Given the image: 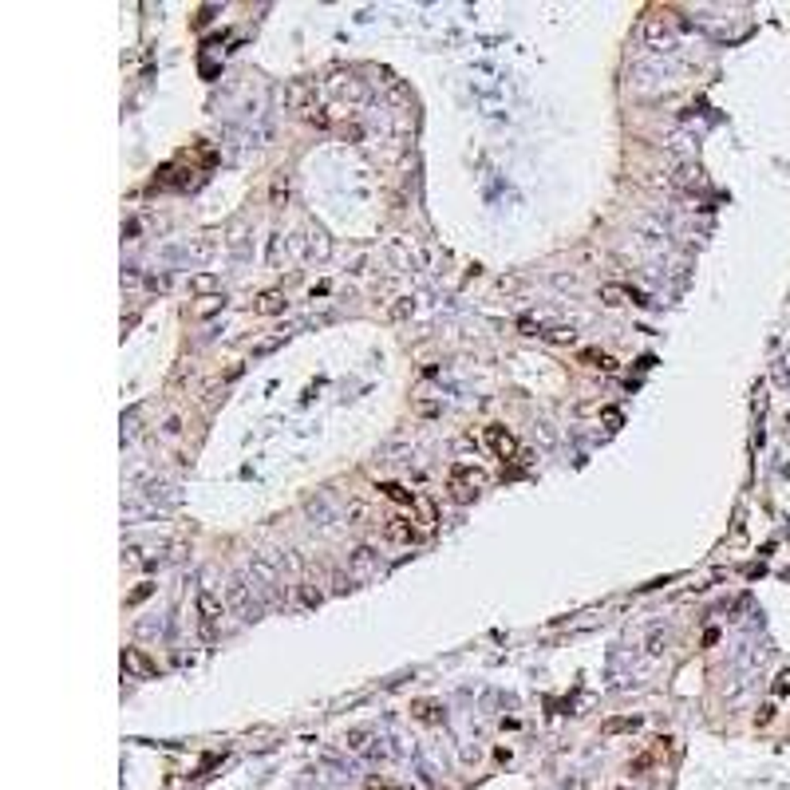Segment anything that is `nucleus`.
Returning a JSON list of instances; mask_svg holds the SVG:
<instances>
[{
    "mask_svg": "<svg viewBox=\"0 0 790 790\" xmlns=\"http://www.w3.org/2000/svg\"><path fill=\"white\" fill-rule=\"evenodd\" d=\"M486 482H490V475H486L482 467H475V462H455L450 467V494L459 502L475 498L478 490H486Z\"/></svg>",
    "mask_w": 790,
    "mask_h": 790,
    "instance_id": "1",
    "label": "nucleus"
},
{
    "mask_svg": "<svg viewBox=\"0 0 790 790\" xmlns=\"http://www.w3.org/2000/svg\"><path fill=\"white\" fill-rule=\"evenodd\" d=\"M383 537H388L391 545H411V542H419V530L411 526V518H403V514H391V518L383 522Z\"/></svg>",
    "mask_w": 790,
    "mask_h": 790,
    "instance_id": "2",
    "label": "nucleus"
},
{
    "mask_svg": "<svg viewBox=\"0 0 790 790\" xmlns=\"http://www.w3.org/2000/svg\"><path fill=\"white\" fill-rule=\"evenodd\" d=\"M486 447H490L498 459H518V439H514L506 427H498V423L486 427Z\"/></svg>",
    "mask_w": 790,
    "mask_h": 790,
    "instance_id": "3",
    "label": "nucleus"
},
{
    "mask_svg": "<svg viewBox=\"0 0 790 790\" xmlns=\"http://www.w3.org/2000/svg\"><path fill=\"white\" fill-rule=\"evenodd\" d=\"M123 668L143 676V680H154V676H158V664H154L143 648H123Z\"/></svg>",
    "mask_w": 790,
    "mask_h": 790,
    "instance_id": "4",
    "label": "nucleus"
},
{
    "mask_svg": "<svg viewBox=\"0 0 790 790\" xmlns=\"http://www.w3.org/2000/svg\"><path fill=\"white\" fill-rule=\"evenodd\" d=\"M198 617H202L206 632H213V624H218V617H221V604L213 601L210 589H202V593H198Z\"/></svg>",
    "mask_w": 790,
    "mask_h": 790,
    "instance_id": "5",
    "label": "nucleus"
},
{
    "mask_svg": "<svg viewBox=\"0 0 790 790\" xmlns=\"http://www.w3.org/2000/svg\"><path fill=\"white\" fill-rule=\"evenodd\" d=\"M411 715H415L419 723H442V704H435V699H415V704H411Z\"/></svg>",
    "mask_w": 790,
    "mask_h": 790,
    "instance_id": "6",
    "label": "nucleus"
},
{
    "mask_svg": "<svg viewBox=\"0 0 790 790\" xmlns=\"http://www.w3.org/2000/svg\"><path fill=\"white\" fill-rule=\"evenodd\" d=\"M601 300H604V305H612V308H620V305H629V300L637 305L640 297H637V293H629V289H620V285H604V289H601Z\"/></svg>",
    "mask_w": 790,
    "mask_h": 790,
    "instance_id": "7",
    "label": "nucleus"
},
{
    "mask_svg": "<svg viewBox=\"0 0 790 790\" xmlns=\"http://www.w3.org/2000/svg\"><path fill=\"white\" fill-rule=\"evenodd\" d=\"M380 494H383V498H391V502H400V506H415V502H419L415 494L403 490L400 482H383V486H380Z\"/></svg>",
    "mask_w": 790,
    "mask_h": 790,
    "instance_id": "8",
    "label": "nucleus"
},
{
    "mask_svg": "<svg viewBox=\"0 0 790 790\" xmlns=\"http://www.w3.org/2000/svg\"><path fill=\"white\" fill-rule=\"evenodd\" d=\"M257 313L261 316H277V313H285V297H280V293H265L261 300H257Z\"/></svg>",
    "mask_w": 790,
    "mask_h": 790,
    "instance_id": "9",
    "label": "nucleus"
},
{
    "mask_svg": "<svg viewBox=\"0 0 790 790\" xmlns=\"http://www.w3.org/2000/svg\"><path fill=\"white\" fill-rule=\"evenodd\" d=\"M581 364L589 368H601V372H617V360L604 356V352H581Z\"/></svg>",
    "mask_w": 790,
    "mask_h": 790,
    "instance_id": "10",
    "label": "nucleus"
},
{
    "mask_svg": "<svg viewBox=\"0 0 790 790\" xmlns=\"http://www.w3.org/2000/svg\"><path fill=\"white\" fill-rule=\"evenodd\" d=\"M656 759H660V747H652V751H644V755H637L629 763V774H644L648 766H656Z\"/></svg>",
    "mask_w": 790,
    "mask_h": 790,
    "instance_id": "11",
    "label": "nucleus"
},
{
    "mask_svg": "<svg viewBox=\"0 0 790 790\" xmlns=\"http://www.w3.org/2000/svg\"><path fill=\"white\" fill-rule=\"evenodd\" d=\"M640 715H624V719H609L604 723V735H620V731H637Z\"/></svg>",
    "mask_w": 790,
    "mask_h": 790,
    "instance_id": "12",
    "label": "nucleus"
},
{
    "mask_svg": "<svg viewBox=\"0 0 790 790\" xmlns=\"http://www.w3.org/2000/svg\"><path fill=\"white\" fill-rule=\"evenodd\" d=\"M368 739H372V735H368L364 727H352L348 735H344V743H348V751H356V755H364V751H368Z\"/></svg>",
    "mask_w": 790,
    "mask_h": 790,
    "instance_id": "13",
    "label": "nucleus"
},
{
    "mask_svg": "<svg viewBox=\"0 0 790 790\" xmlns=\"http://www.w3.org/2000/svg\"><path fill=\"white\" fill-rule=\"evenodd\" d=\"M415 506H419V526L431 530V526H435V506H431V502H423V498H419Z\"/></svg>",
    "mask_w": 790,
    "mask_h": 790,
    "instance_id": "14",
    "label": "nucleus"
},
{
    "mask_svg": "<svg viewBox=\"0 0 790 790\" xmlns=\"http://www.w3.org/2000/svg\"><path fill=\"white\" fill-rule=\"evenodd\" d=\"M786 692H790V668L779 672V680H774V696H786Z\"/></svg>",
    "mask_w": 790,
    "mask_h": 790,
    "instance_id": "15",
    "label": "nucleus"
},
{
    "mask_svg": "<svg viewBox=\"0 0 790 790\" xmlns=\"http://www.w3.org/2000/svg\"><path fill=\"white\" fill-rule=\"evenodd\" d=\"M771 719H774V704H763V707H759V715H755V723H759V727H766Z\"/></svg>",
    "mask_w": 790,
    "mask_h": 790,
    "instance_id": "16",
    "label": "nucleus"
},
{
    "mask_svg": "<svg viewBox=\"0 0 790 790\" xmlns=\"http://www.w3.org/2000/svg\"><path fill=\"white\" fill-rule=\"evenodd\" d=\"M550 336H553V340H573V328H553Z\"/></svg>",
    "mask_w": 790,
    "mask_h": 790,
    "instance_id": "17",
    "label": "nucleus"
},
{
    "mask_svg": "<svg viewBox=\"0 0 790 790\" xmlns=\"http://www.w3.org/2000/svg\"><path fill=\"white\" fill-rule=\"evenodd\" d=\"M609 790H632V786H629V782H617V786H609Z\"/></svg>",
    "mask_w": 790,
    "mask_h": 790,
    "instance_id": "18",
    "label": "nucleus"
},
{
    "mask_svg": "<svg viewBox=\"0 0 790 790\" xmlns=\"http://www.w3.org/2000/svg\"><path fill=\"white\" fill-rule=\"evenodd\" d=\"M368 790H388V786H368Z\"/></svg>",
    "mask_w": 790,
    "mask_h": 790,
    "instance_id": "19",
    "label": "nucleus"
}]
</instances>
